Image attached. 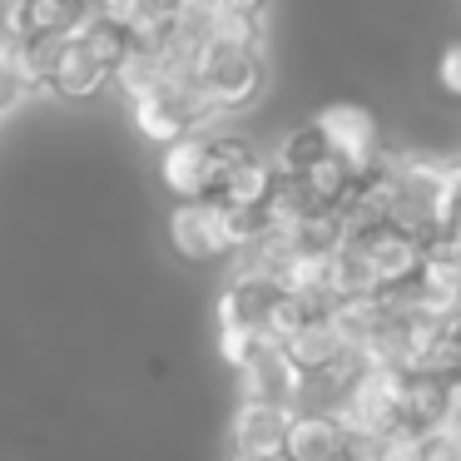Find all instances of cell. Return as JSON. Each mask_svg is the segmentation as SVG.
Segmentation results:
<instances>
[{
    "label": "cell",
    "mask_w": 461,
    "mask_h": 461,
    "mask_svg": "<svg viewBox=\"0 0 461 461\" xmlns=\"http://www.w3.org/2000/svg\"><path fill=\"white\" fill-rule=\"evenodd\" d=\"M184 80H189L219 114H239V110H249V104L263 95L268 70H263V55H253V50L219 45V41H199V50H194Z\"/></svg>",
    "instance_id": "cell-1"
},
{
    "label": "cell",
    "mask_w": 461,
    "mask_h": 461,
    "mask_svg": "<svg viewBox=\"0 0 461 461\" xmlns=\"http://www.w3.org/2000/svg\"><path fill=\"white\" fill-rule=\"evenodd\" d=\"M169 249L184 263H219L239 253V229H233V209L223 199H179L169 209Z\"/></svg>",
    "instance_id": "cell-2"
},
{
    "label": "cell",
    "mask_w": 461,
    "mask_h": 461,
    "mask_svg": "<svg viewBox=\"0 0 461 461\" xmlns=\"http://www.w3.org/2000/svg\"><path fill=\"white\" fill-rule=\"evenodd\" d=\"M318 130H322V140H328V149L342 154L357 174L382 154V124L367 104H352V100L328 104V110H318Z\"/></svg>",
    "instance_id": "cell-3"
},
{
    "label": "cell",
    "mask_w": 461,
    "mask_h": 461,
    "mask_svg": "<svg viewBox=\"0 0 461 461\" xmlns=\"http://www.w3.org/2000/svg\"><path fill=\"white\" fill-rule=\"evenodd\" d=\"M239 377V402H278V407H303L308 397V372L288 357V348H263Z\"/></svg>",
    "instance_id": "cell-4"
},
{
    "label": "cell",
    "mask_w": 461,
    "mask_h": 461,
    "mask_svg": "<svg viewBox=\"0 0 461 461\" xmlns=\"http://www.w3.org/2000/svg\"><path fill=\"white\" fill-rule=\"evenodd\" d=\"M159 184L174 199H209L213 189V159H209V134H184L164 144L159 154Z\"/></svg>",
    "instance_id": "cell-5"
},
{
    "label": "cell",
    "mask_w": 461,
    "mask_h": 461,
    "mask_svg": "<svg viewBox=\"0 0 461 461\" xmlns=\"http://www.w3.org/2000/svg\"><path fill=\"white\" fill-rule=\"evenodd\" d=\"M288 421H293V407H278V402H239L233 421H229V441H233V451H253V456L283 461Z\"/></svg>",
    "instance_id": "cell-6"
},
{
    "label": "cell",
    "mask_w": 461,
    "mask_h": 461,
    "mask_svg": "<svg viewBox=\"0 0 461 461\" xmlns=\"http://www.w3.org/2000/svg\"><path fill=\"white\" fill-rule=\"evenodd\" d=\"M348 427L338 421V411L328 407H293L288 441H283V461H338Z\"/></svg>",
    "instance_id": "cell-7"
},
{
    "label": "cell",
    "mask_w": 461,
    "mask_h": 461,
    "mask_svg": "<svg viewBox=\"0 0 461 461\" xmlns=\"http://www.w3.org/2000/svg\"><path fill=\"white\" fill-rule=\"evenodd\" d=\"M110 85V70L80 45V35H60L50 65V95L55 100H95Z\"/></svg>",
    "instance_id": "cell-8"
},
{
    "label": "cell",
    "mask_w": 461,
    "mask_h": 461,
    "mask_svg": "<svg viewBox=\"0 0 461 461\" xmlns=\"http://www.w3.org/2000/svg\"><path fill=\"white\" fill-rule=\"evenodd\" d=\"M447 411H451V377H441L431 367H411L407 387H402V427L427 437L447 421Z\"/></svg>",
    "instance_id": "cell-9"
},
{
    "label": "cell",
    "mask_w": 461,
    "mask_h": 461,
    "mask_svg": "<svg viewBox=\"0 0 461 461\" xmlns=\"http://www.w3.org/2000/svg\"><path fill=\"white\" fill-rule=\"evenodd\" d=\"M283 348H288V357L298 362V367L308 372V377H318V372H328L332 362H338L342 352H348V342H342L338 322H332L328 312H312V318L303 322V328L293 332V338L283 342Z\"/></svg>",
    "instance_id": "cell-10"
},
{
    "label": "cell",
    "mask_w": 461,
    "mask_h": 461,
    "mask_svg": "<svg viewBox=\"0 0 461 461\" xmlns=\"http://www.w3.org/2000/svg\"><path fill=\"white\" fill-rule=\"evenodd\" d=\"M328 318L338 322V332H342V342H348V348H367V342L377 338V332L387 328L397 312H392L387 293H362V298L328 303Z\"/></svg>",
    "instance_id": "cell-11"
},
{
    "label": "cell",
    "mask_w": 461,
    "mask_h": 461,
    "mask_svg": "<svg viewBox=\"0 0 461 461\" xmlns=\"http://www.w3.org/2000/svg\"><path fill=\"white\" fill-rule=\"evenodd\" d=\"M362 293H382V278L372 268L367 249L352 239H342L338 249L328 253V298H362Z\"/></svg>",
    "instance_id": "cell-12"
},
{
    "label": "cell",
    "mask_w": 461,
    "mask_h": 461,
    "mask_svg": "<svg viewBox=\"0 0 461 461\" xmlns=\"http://www.w3.org/2000/svg\"><path fill=\"white\" fill-rule=\"evenodd\" d=\"M169 80H174V70H169V60H164L154 45H130V50H124V60L110 70V85L130 104L144 100V95H154L159 85H169Z\"/></svg>",
    "instance_id": "cell-13"
},
{
    "label": "cell",
    "mask_w": 461,
    "mask_h": 461,
    "mask_svg": "<svg viewBox=\"0 0 461 461\" xmlns=\"http://www.w3.org/2000/svg\"><path fill=\"white\" fill-rule=\"evenodd\" d=\"M203 41L239 45V50L263 55V45H268V15L243 11V5H219V11L203 15Z\"/></svg>",
    "instance_id": "cell-14"
},
{
    "label": "cell",
    "mask_w": 461,
    "mask_h": 461,
    "mask_svg": "<svg viewBox=\"0 0 461 461\" xmlns=\"http://www.w3.org/2000/svg\"><path fill=\"white\" fill-rule=\"evenodd\" d=\"M273 179H278V164L263 159V154L253 149L249 159H243L239 169H233L229 179L213 189V199H223L229 209H263V203H268V194H273Z\"/></svg>",
    "instance_id": "cell-15"
},
{
    "label": "cell",
    "mask_w": 461,
    "mask_h": 461,
    "mask_svg": "<svg viewBox=\"0 0 461 461\" xmlns=\"http://www.w3.org/2000/svg\"><path fill=\"white\" fill-rule=\"evenodd\" d=\"M322 154H332V149H328V140H322L318 120H308V124H293V130L278 140L273 164H278V174H308Z\"/></svg>",
    "instance_id": "cell-16"
},
{
    "label": "cell",
    "mask_w": 461,
    "mask_h": 461,
    "mask_svg": "<svg viewBox=\"0 0 461 461\" xmlns=\"http://www.w3.org/2000/svg\"><path fill=\"white\" fill-rule=\"evenodd\" d=\"M263 348H278V342H268L263 328H219V357L229 372H243Z\"/></svg>",
    "instance_id": "cell-17"
},
{
    "label": "cell",
    "mask_w": 461,
    "mask_h": 461,
    "mask_svg": "<svg viewBox=\"0 0 461 461\" xmlns=\"http://www.w3.org/2000/svg\"><path fill=\"white\" fill-rule=\"evenodd\" d=\"M25 100V80L15 65V45H0V114H11Z\"/></svg>",
    "instance_id": "cell-18"
},
{
    "label": "cell",
    "mask_w": 461,
    "mask_h": 461,
    "mask_svg": "<svg viewBox=\"0 0 461 461\" xmlns=\"http://www.w3.org/2000/svg\"><path fill=\"white\" fill-rule=\"evenodd\" d=\"M437 90L447 100H461V41H447L437 55Z\"/></svg>",
    "instance_id": "cell-19"
},
{
    "label": "cell",
    "mask_w": 461,
    "mask_h": 461,
    "mask_svg": "<svg viewBox=\"0 0 461 461\" xmlns=\"http://www.w3.org/2000/svg\"><path fill=\"white\" fill-rule=\"evenodd\" d=\"M421 461H461V437L451 427H437L421 437Z\"/></svg>",
    "instance_id": "cell-20"
},
{
    "label": "cell",
    "mask_w": 461,
    "mask_h": 461,
    "mask_svg": "<svg viewBox=\"0 0 461 461\" xmlns=\"http://www.w3.org/2000/svg\"><path fill=\"white\" fill-rule=\"evenodd\" d=\"M90 5H95V15H104V21H114V25H124V31H130V25L144 15V5H149V0H90Z\"/></svg>",
    "instance_id": "cell-21"
},
{
    "label": "cell",
    "mask_w": 461,
    "mask_h": 461,
    "mask_svg": "<svg viewBox=\"0 0 461 461\" xmlns=\"http://www.w3.org/2000/svg\"><path fill=\"white\" fill-rule=\"evenodd\" d=\"M229 461H273V456H253V451H229Z\"/></svg>",
    "instance_id": "cell-22"
}]
</instances>
